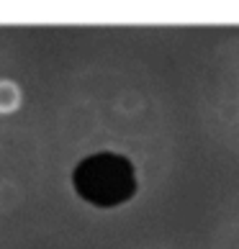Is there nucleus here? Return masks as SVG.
Wrapping results in <instances>:
<instances>
[{"label": "nucleus", "instance_id": "obj_1", "mask_svg": "<svg viewBox=\"0 0 239 249\" xmlns=\"http://www.w3.org/2000/svg\"><path fill=\"white\" fill-rule=\"evenodd\" d=\"M23 103L21 85L11 77H0V116H11L16 113Z\"/></svg>", "mask_w": 239, "mask_h": 249}]
</instances>
